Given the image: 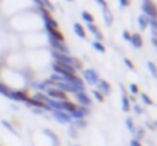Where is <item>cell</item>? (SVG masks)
Returning a JSON list of instances; mask_svg holds the SVG:
<instances>
[{
    "mask_svg": "<svg viewBox=\"0 0 157 146\" xmlns=\"http://www.w3.org/2000/svg\"><path fill=\"white\" fill-rule=\"evenodd\" d=\"M52 87V81L51 79H46V81H40V82H32V88H35L37 92H43L46 93L48 88Z\"/></svg>",
    "mask_w": 157,
    "mask_h": 146,
    "instance_id": "4fadbf2b",
    "label": "cell"
},
{
    "mask_svg": "<svg viewBox=\"0 0 157 146\" xmlns=\"http://www.w3.org/2000/svg\"><path fill=\"white\" fill-rule=\"evenodd\" d=\"M49 44L52 50H56V52H61V53H69V47L66 46L64 41H59V40H53V38H49Z\"/></svg>",
    "mask_w": 157,
    "mask_h": 146,
    "instance_id": "30bf717a",
    "label": "cell"
},
{
    "mask_svg": "<svg viewBox=\"0 0 157 146\" xmlns=\"http://www.w3.org/2000/svg\"><path fill=\"white\" fill-rule=\"evenodd\" d=\"M124 64H125L130 70H136V66H134V62H133L130 58H124Z\"/></svg>",
    "mask_w": 157,
    "mask_h": 146,
    "instance_id": "e575fe53",
    "label": "cell"
},
{
    "mask_svg": "<svg viewBox=\"0 0 157 146\" xmlns=\"http://www.w3.org/2000/svg\"><path fill=\"white\" fill-rule=\"evenodd\" d=\"M44 134L51 137V140L53 142V146H59V140H58V137H56V134H55V133H52L51 129H44Z\"/></svg>",
    "mask_w": 157,
    "mask_h": 146,
    "instance_id": "f546056e",
    "label": "cell"
},
{
    "mask_svg": "<svg viewBox=\"0 0 157 146\" xmlns=\"http://www.w3.org/2000/svg\"><path fill=\"white\" fill-rule=\"evenodd\" d=\"M46 95H48V97L55 99V100H67V99H69V97H67V93H64L63 90H59V88H56V87L48 88Z\"/></svg>",
    "mask_w": 157,
    "mask_h": 146,
    "instance_id": "9c48e42d",
    "label": "cell"
},
{
    "mask_svg": "<svg viewBox=\"0 0 157 146\" xmlns=\"http://www.w3.org/2000/svg\"><path fill=\"white\" fill-rule=\"evenodd\" d=\"M102 18H104V23L107 28H111L113 26V21H114V15L113 12L110 11V8H102Z\"/></svg>",
    "mask_w": 157,
    "mask_h": 146,
    "instance_id": "9a60e30c",
    "label": "cell"
},
{
    "mask_svg": "<svg viewBox=\"0 0 157 146\" xmlns=\"http://www.w3.org/2000/svg\"><path fill=\"white\" fill-rule=\"evenodd\" d=\"M122 38H124L125 41H130V38H131V32H130V31H124V32H122Z\"/></svg>",
    "mask_w": 157,
    "mask_h": 146,
    "instance_id": "ab89813d",
    "label": "cell"
},
{
    "mask_svg": "<svg viewBox=\"0 0 157 146\" xmlns=\"http://www.w3.org/2000/svg\"><path fill=\"white\" fill-rule=\"evenodd\" d=\"M32 2H34V3H35V5L38 6V8H44V6H43V2H41V0H32Z\"/></svg>",
    "mask_w": 157,
    "mask_h": 146,
    "instance_id": "bcb514c9",
    "label": "cell"
},
{
    "mask_svg": "<svg viewBox=\"0 0 157 146\" xmlns=\"http://www.w3.org/2000/svg\"><path fill=\"white\" fill-rule=\"evenodd\" d=\"M0 95L5 97H8V99H11V95H12V88H9L5 82H2L0 81Z\"/></svg>",
    "mask_w": 157,
    "mask_h": 146,
    "instance_id": "7402d4cb",
    "label": "cell"
},
{
    "mask_svg": "<svg viewBox=\"0 0 157 146\" xmlns=\"http://www.w3.org/2000/svg\"><path fill=\"white\" fill-rule=\"evenodd\" d=\"M95 2H96V3H98V5L101 6V8H107V6H108L107 0H95Z\"/></svg>",
    "mask_w": 157,
    "mask_h": 146,
    "instance_id": "7bdbcfd3",
    "label": "cell"
},
{
    "mask_svg": "<svg viewBox=\"0 0 157 146\" xmlns=\"http://www.w3.org/2000/svg\"><path fill=\"white\" fill-rule=\"evenodd\" d=\"M52 70L53 73L63 75V76H70V75H76V70L73 66H67V64H59V62H52Z\"/></svg>",
    "mask_w": 157,
    "mask_h": 146,
    "instance_id": "7a4b0ae2",
    "label": "cell"
},
{
    "mask_svg": "<svg viewBox=\"0 0 157 146\" xmlns=\"http://www.w3.org/2000/svg\"><path fill=\"white\" fill-rule=\"evenodd\" d=\"M121 88H122V97H121V107H122V111L124 113H130L131 111V102H130V99H128V93L125 92V88L121 85Z\"/></svg>",
    "mask_w": 157,
    "mask_h": 146,
    "instance_id": "8fae6325",
    "label": "cell"
},
{
    "mask_svg": "<svg viewBox=\"0 0 157 146\" xmlns=\"http://www.w3.org/2000/svg\"><path fill=\"white\" fill-rule=\"evenodd\" d=\"M147 126H148L151 131H156V126H154V123H153V122H147Z\"/></svg>",
    "mask_w": 157,
    "mask_h": 146,
    "instance_id": "f6af8a7d",
    "label": "cell"
},
{
    "mask_svg": "<svg viewBox=\"0 0 157 146\" xmlns=\"http://www.w3.org/2000/svg\"><path fill=\"white\" fill-rule=\"evenodd\" d=\"M72 119L76 120V119H86L87 116H90V108L87 107H81V105H76V108L70 113Z\"/></svg>",
    "mask_w": 157,
    "mask_h": 146,
    "instance_id": "ba28073f",
    "label": "cell"
},
{
    "mask_svg": "<svg viewBox=\"0 0 157 146\" xmlns=\"http://www.w3.org/2000/svg\"><path fill=\"white\" fill-rule=\"evenodd\" d=\"M41 2H43V6H44V8H46L49 12H51V11H53V5L51 3V0H41Z\"/></svg>",
    "mask_w": 157,
    "mask_h": 146,
    "instance_id": "74e56055",
    "label": "cell"
},
{
    "mask_svg": "<svg viewBox=\"0 0 157 146\" xmlns=\"http://www.w3.org/2000/svg\"><path fill=\"white\" fill-rule=\"evenodd\" d=\"M92 47L95 49L96 52H99V53H105V46L102 41H96V40H93L92 41Z\"/></svg>",
    "mask_w": 157,
    "mask_h": 146,
    "instance_id": "603a6c76",
    "label": "cell"
},
{
    "mask_svg": "<svg viewBox=\"0 0 157 146\" xmlns=\"http://www.w3.org/2000/svg\"><path fill=\"white\" fill-rule=\"evenodd\" d=\"M46 32H48V37L53 38V40H59V41H64V35L59 29H52V28H46Z\"/></svg>",
    "mask_w": 157,
    "mask_h": 146,
    "instance_id": "ac0fdd59",
    "label": "cell"
},
{
    "mask_svg": "<svg viewBox=\"0 0 157 146\" xmlns=\"http://www.w3.org/2000/svg\"><path fill=\"white\" fill-rule=\"evenodd\" d=\"M125 126H127V129L133 134L134 133V129H136V125H134V120L131 119V117H127L125 119Z\"/></svg>",
    "mask_w": 157,
    "mask_h": 146,
    "instance_id": "f1b7e54d",
    "label": "cell"
},
{
    "mask_svg": "<svg viewBox=\"0 0 157 146\" xmlns=\"http://www.w3.org/2000/svg\"><path fill=\"white\" fill-rule=\"evenodd\" d=\"M90 95L95 97L98 102H101V103H102V102L105 100V96L102 95V93H101V92H99V90H92V93H90Z\"/></svg>",
    "mask_w": 157,
    "mask_h": 146,
    "instance_id": "1f68e13d",
    "label": "cell"
},
{
    "mask_svg": "<svg viewBox=\"0 0 157 146\" xmlns=\"http://www.w3.org/2000/svg\"><path fill=\"white\" fill-rule=\"evenodd\" d=\"M139 96H140V100L144 102V105H148V107H151V105L154 103V102H153V99H151V97L148 96L147 93H140Z\"/></svg>",
    "mask_w": 157,
    "mask_h": 146,
    "instance_id": "4dcf8cb0",
    "label": "cell"
},
{
    "mask_svg": "<svg viewBox=\"0 0 157 146\" xmlns=\"http://www.w3.org/2000/svg\"><path fill=\"white\" fill-rule=\"evenodd\" d=\"M87 31L93 35V38L96 40V41H102L104 40V35H102V32L99 31V28L95 24V23H89L87 24Z\"/></svg>",
    "mask_w": 157,
    "mask_h": 146,
    "instance_id": "7c38bea8",
    "label": "cell"
},
{
    "mask_svg": "<svg viewBox=\"0 0 157 146\" xmlns=\"http://www.w3.org/2000/svg\"><path fill=\"white\" fill-rule=\"evenodd\" d=\"M75 99H76V105H81V107H87V108H90L92 107V103H93V100H92V97L90 95L84 90V92H76L75 93Z\"/></svg>",
    "mask_w": 157,
    "mask_h": 146,
    "instance_id": "8992f818",
    "label": "cell"
},
{
    "mask_svg": "<svg viewBox=\"0 0 157 146\" xmlns=\"http://www.w3.org/2000/svg\"><path fill=\"white\" fill-rule=\"evenodd\" d=\"M40 11V15L43 18V23H44V28H52V29H58V21L51 15V12L46 9V8H38Z\"/></svg>",
    "mask_w": 157,
    "mask_h": 146,
    "instance_id": "3957f363",
    "label": "cell"
},
{
    "mask_svg": "<svg viewBox=\"0 0 157 146\" xmlns=\"http://www.w3.org/2000/svg\"><path fill=\"white\" fill-rule=\"evenodd\" d=\"M2 125H3V126H5V128H6L9 133H12L14 136H18V131L12 126V123H11V122H8V120H5V119H3V120H2Z\"/></svg>",
    "mask_w": 157,
    "mask_h": 146,
    "instance_id": "484cf974",
    "label": "cell"
},
{
    "mask_svg": "<svg viewBox=\"0 0 157 146\" xmlns=\"http://www.w3.org/2000/svg\"><path fill=\"white\" fill-rule=\"evenodd\" d=\"M82 76H84V82H87L90 85H96L99 82V79H101L98 70H95V69H86L82 72Z\"/></svg>",
    "mask_w": 157,
    "mask_h": 146,
    "instance_id": "5b68a950",
    "label": "cell"
},
{
    "mask_svg": "<svg viewBox=\"0 0 157 146\" xmlns=\"http://www.w3.org/2000/svg\"><path fill=\"white\" fill-rule=\"evenodd\" d=\"M96 90H99L104 96H108L110 93H111V85H110V82H107L105 79H99V82L96 84Z\"/></svg>",
    "mask_w": 157,
    "mask_h": 146,
    "instance_id": "2e32d148",
    "label": "cell"
},
{
    "mask_svg": "<svg viewBox=\"0 0 157 146\" xmlns=\"http://www.w3.org/2000/svg\"><path fill=\"white\" fill-rule=\"evenodd\" d=\"M73 146H79V145H73Z\"/></svg>",
    "mask_w": 157,
    "mask_h": 146,
    "instance_id": "681fc988",
    "label": "cell"
},
{
    "mask_svg": "<svg viewBox=\"0 0 157 146\" xmlns=\"http://www.w3.org/2000/svg\"><path fill=\"white\" fill-rule=\"evenodd\" d=\"M29 97V93L26 90H12L11 99L15 102H26V99Z\"/></svg>",
    "mask_w": 157,
    "mask_h": 146,
    "instance_id": "5bb4252c",
    "label": "cell"
},
{
    "mask_svg": "<svg viewBox=\"0 0 157 146\" xmlns=\"http://www.w3.org/2000/svg\"><path fill=\"white\" fill-rule=\"evenodd\" d=\"M67 2H73V0H67Z\"/></svg>",
    "mask_w": 157,
    "mask_h": 146,
    "instance_id": "c3c4849f",
    "label": "cell"
},
{
    "mask_svg": "<svg viewBox=\"0 0 157 146\" xmlns=\"http://www.w3.org/2000/svg\"><path fill=\"white\" fill-rule=\"evenodd\" d=\"M31 110H32V113H34V114H44V113H46V111H44V110H41V108H31Z\"/></svg>",
    "mask_w": 157,
    "mask_h": 146,
    "instance_id": "b9f144b4",
    "label": "cell"
},
{
    "mask_svg": "<svg viewBox=\"0 0 157 146\" xmlns=\"http://www.w3.org/2000/svg\"><path fill=\"white\" fill-rule=\"evenodd\" d=\"M151 44L157 49V32H153V35H151Z\"/></svg>",
    "mask_w": 157,
    "mask_h": 146,
    "instance_id": "60d3db41",
    "label": "cell"
},
{
    "mask_svg": "<svg viewBox=\"0 0 157 146\" xmlns=\"http://www.w3.org/2000/svg\"><path fill=\"white\" fill-rule=\"evenodd\" d=\"M148 21H150V18H148L147 15L140 14V15H139V18H137V24H139V29H140V31H145V29L148 28Z\"/></svg>",
    "mask_w": 157,
    "mask_h": 146,
    "instance_id": "44dd1931",
    "label": "cell"
},
{
    "mask_svg": "<svg viewBox=\"0 0 157 146\" xmlns=\"http://www.w3.org/2000/svg\"><path fill=\"white\" fill-rule=\"evenodd\" d=\"M81 18H82V21H86L87 24L95 21V17H93V15H92L89 11H82V12H81Z\"/></svg>",
    "mask_w": 157,
    "mask_h": 146,
    "instance_id": "cb8c5ba5",
    "label": "cell"
},
{
    "mask_svg": "<svg viewBox=\"0 0 157 146\" xmlns=\"http://www.w3.org/2000/svg\"><path fill=\"white\" fill-rule=\"evenodd\" d=\"M148 70H150V73H151V75L157 79V66L153 62V61H150V62H148Z\"/></svg>",
    "mask_w": 157,
    "mask_h": 146,
    "instance_id": "d6a6232c",
    "label": "cell"
},
{
    "mask_svg": "<svg viewBox=\"0 0 157 146\" xmlns=\"http://www.w3.org/2000/svg\"><path fill=\"white\" fill-rule=\"evenodd\" d=\"M52 116L53 119L58 122V123H64V125H70L72 122H73V119H72V116L69 114V113H66V111H63V110H58V111H52Z\"/></svg>",
    "mask_w": 157,
    "mask_h": 146,
    "instance_id": "52a82bcc",
    "label": "cell"
},
{
    "mask_svg": "<svg viewBox=\"0 0 157 146\" xmlns=\"http://www.w3.org/2000/svg\"><path fill=\"white\" fill-rule=\"evenodd\" d=\"M119 2V6L121 8H128L131 5V0H117Z\"/></svg>",
    "mask_w": 157,
    "mask_h": 146,
    "instance_id": "f35d334b",
    "label": "cell"
},
{
    "mask_svg": "<svg viewBox=\"0 0 157 146\" xmlns=\"http://www.w3.org/2000/svg\"><path fill=\"white\" fill-rule=\"evenodd\" d=\"M128 90H130L131 95H139V85L134 84V82H131V84L128 85Z\"/></svg>",
    "mask_w": 157,
    "mask_h": 146,
    "instance_id": "836d02e7",
    "label": "cell"
},
{
    "mask_svg": "<svg viewBox=\"0 0 157 146\" xmlns=\"http://www.w3.org/2000/svg\"><path fill=\"white\" fill-rule=\"evenodd\" d=\"M142 14L147 15L148 18H156L157 20V5L154 0H142Z\"/></svg>",
    "mask_w": 157,
    "mask_h": 146,
    "instance_id": "6da1fadb",
    "label": "cell"
},
{
    "mask_svg": "<svg viewBox=\"0 0 157 146\" xmlns=\"http://www.w3.org/2000/svg\"><path fill=\"white\" fill-rule=\"evenodd\" d=\"M133 134H134V137H133V139H136V140H142V139L145 137V128H144V126H139V128H136V129H134V133H133Z\"/></svg>",
    "mask_w": 157,
    "mask_h": 146,
    "instance_id": "d4e9b609",
    "label": "cell"
},
{
    "mask_svg": "<svg viewBox=\"0 0 157 146\" xmlns=\"http://www.w3.org/2000/svg\"><path fill=\"white\" fill-rule=\"evenodd\" d=\"M148 26L151 28V31H153V32H157V20H156V18H150Z\"/></svg>",
    "mask_w": 157,
    "mask_h": 146,
    "instance_id": "8d00e7d4",
    "label": "cell"
},
{
    "mask_svg": "<svg viewBox=\"0 0 157 146\" xmlns=\"http://www.w3.org/2000/svg\"><path fill=\"white\" fill-rule=\"evenodd\" d=\"M69 136H70L72 139H78V137H79V129H78L73 123H70V126H69Z\"/></svg>",
    "mask_w": 157,
    "mask_h": 146,
    "instance_id": "4316f807",
    "label": "cell"
},
{
    "mask_svg": "<svg viewBox=\"0 0 157 146\" xmlns=\"http://www.w3.org/2000/svg\"><path fill=\"white\" fill-rule=\"evenodd\" d=\"M130 146H142V143H140V140L131 139V142H130Z\"/></svg>",
    "mask_w": 157,
    "mask_h": 146,
    "instance_id": "ee69618b",
    "label": "cell"
},
{
    "mask_svg": "<svg viewBox=\"0 0 157 146\" xmlns=\"http://www.w3.org/2000/svg\"><path fill=\"white\" fill-rule=\"evenodd\" d=\"M52 58L55 62H59V64L73 66V62H75V56H72L69 53H61V52H56V50H52Z\"/></svg>",
    "mask_w": 157,
    "mask_h": 146,
    "instance_id": "277c9868",
    "label": "cell"
},
{
    "mask_svg": "<svg viewBox=\"0 0 157 146\" xmlns=\"http://www.w3.org/2000/svg\"><path fill=\"white\" fill-rule=\"evenodd\" d=\"M130 43H131V46H133V47H136V49H142L144 47V38H142V35H140V34H137V32L131 34Z\"/></svg>",
    "mask_w": 157,
    "mask_h": 146,
    "instance_id": "e0dca14e",
    "label": "cell"
},
{
    "mask_svg": "<svg viewBox=\"0 0 157 146\" xmlns=\"http://www.w3.org/2000/svg\"><path fill=\"white\" fill-rule=\"evenodd\" d=\"M78 129H84V128H87V120L86 119H76V120H73L72 122Z\"/></svg>",
    "mask_w": 157,
    "mask_h": 146,
    "instance_id": "83f0119b",
    "label": "cell"
},
{
    "mask_svg": "<svg viewBox=\"0 0 157 146\" xmlns=\"http://www.w3.org/2000/svg\"><path fill=\"white\" fill-rule=\"evenodd\" d=\"M131 108L134 110V113H136L137 116L144 114V108H142V105H139V103H133V107H131Z\"/></svg>",
    "mask_w": 157,
    "mask_h": 146,
    "instance_id": "d590c367",
    "label": "cell"
},
{
    "mask_svg": "<svg viewBox=\"0 0 157 146\" xmlns=\"http://www.w3.org/2000/svg\"><path fill=\"white\" fill-rule=\"evenodd\" d=\"M61 107H63V111H66V113L70 114V113L76 108V103L67 99V100H61Z\"/></svg>",
    "mask_w": 157,
    "mask_h": 146,
    "instance_id": "ffe728a7",
    "label": "cell"
},
{
    "mask_svg": "<svg viewBox=\"0 0 157 146\" xmlns=\"http://www.w3.org/2000/svg\"><path fill=\"white\" fill-rule=\"evenodd\" d=\"M153 123H154V126H156V128H157V120H154V122H153Z\"/></svg>",
    "mask_w": 157,
    "mask_h": 146,
    "instance_id": "7dc6e473",
    "label": "cell"
},
{
    "mask_svg": "<svg viewBox=\"0 0 157 146\" xmlns=\"http://www.w3.org/2000/svg\"><path fill=\"white\" fill-rule=\"evenodd\" d=\"M73 32L76 34V37H79V38H82V40H86V38H87L86 28H84L81 23H75V24H73Z\"/></svg>",
    "mask_w": 157,
    "mask_h": 146,
    "instance_id": "d6986e66",
    "label": "cell"
}]
</instances>
